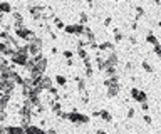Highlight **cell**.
Listing matches in <instances>:
<instances>
[{"label": "cell", "mask_w": 161, "mask_h": 134, "mask_svg": "<svg viewBox=\"0 0 161 134\" xmlns=\"http://www.w3.org/2000/svg\"><path fill=\"white\" fill-rule=\"evenodd\" d=\"M158 27H159V29H161V20H159V22H158Z\"/></svg>", "instance_id": "46"}, {"label": "cell", "mask_w": 161, "mask_h": 134, "mask_svg": "<svg viewBox=\"0 0 161 134\" xmlns=\"http://www.w3.org/2000/svg\"><path fill=\"white\" fill-rule=\"evenodd\" d=\"M146 42H148L149 46H153V47L156 46V44H159L158 37H156V35H154L153 32H148V34H146Z\"/></svg>", "instance_id": "16"}, {"label": "cell", "mask_w": 161, "mask_h": 134, "mask_svg": "<svg viewBox=\"0 0 161 134\" xmlns=\"http://www.w3.org/2000/svg\"><path fill=\"white\" fill-rule=\"evenodd\" d=\"M131 29H133V30H136V29H138V22H136V20L131 22Z\"/></svg>", "instance_id": "41"}, {"label": "cell", "mask_w": 161, "mask_h": 134, "mask_svg": "<svg viewBox=\"0 0 161 134\" xmlns=\"http://www.w3.org/2000/svg\"><path fill=\"white\" fill-rule=\"evenodd\" d=\"M133 69H134V64L131 61H128V62H126V66H124V71L126 72H133Z\"/></svg>", "instance_id": "31"}, {"label": "cell", "mask_w": 161, "mask_h": 134, "mask_svg": "<svg viewBox=\"0 0 161 134\" xmlns=\"http://www.w3.org/2000/svg\"><path fill=\"white\" fill-rule=\"evenodd\" d=\"M57 52H59V49H57V47H52V49H50V54H54V56H55Z\"/></svg>", "instance_id": "42"}, {"label": "cell", "mask_w": 161, "mask_h": 134, "mask_svg": "<svg viewBox=\"0 0 161 134\" xmlns=\"http://www.w3.org/2000/svg\"><path fill=\"white\" fill-rule=\"evenodd\" d=\"M80 101H82V104H87V102H89V92H84Z\"/></svg>", "instance_id": "35"}, {"label": "cell", "mask_w": 161, "mask_h": 134, "mask_svg": "<svg viewBox=\"0 0 161 134\" xmlns=\"http://www.w3.org/2000/svg\"><path fill=\"white\" fill-rule=\"evenodd\" d=\"M0 12H2V13H12L14 7L10 5L8 2H0Z\"/></svg>", "instance_id": "18"}, {"label": "cell", "mask_w": 161, "mask_h": 134, "mask_svg": "<svg viewBox=\"0 0 161 134\" xmlns=\"http://www.w3.org/2000/svg\"><path fill=\"white\" fill-rule=\"evenodd\" d=\"M52 22H54V25H55V29H57V30H64V22L62 20H60V19L59 17H54L52 19Z\"/></svg>", "instance_id": "23"}, {"label": "cell", "mask_w": 161, "mask_h": 134, "mask_svg": "<svg viewBox=\"0 0 161 134\" xmlns=\"http://www.w3.org/2000/svg\"><path fill=\"white\" fill-rule=\"evenodd\" d=\"M62 56H64V59H65V61H69V59H72L74 52H72V51H69V49H65V51L62 52Z\"/></svg>", "instance_id": "30"}, {"label": "cell", "mask_w": 161, "mask_h": 134, "mask_svg": "<svg viewBox=\"0 0 161 134\" xmlns=\"http://www.w3.org/2000/svg\"><path fill=\"white\" fill-rule=\"evenodd\" d=\"M97 51H99V52H104V54H108V52H116L114 42L104 40V42H101V44H97Z\"/></svg>", "instance_id": "6"}, {"label": "cell", "mask_w": 161, "mask_h": 134, "mask_svg": "<svg viewBox=\"0 0 161 134\" xmlns=\"http://www.w3.org/2000/svg\"><path fill=\"white\" fill-rule=\"evenodd\" d=\"M52 86H54V79H50L49 76H44L42 79H40V84H39V87L42 89V92H44V91L47 92V91H49V89L52 87Z\"/></svg>", "instance_id": "7"}, {"label": "cell", "mask_w": 161, "mask_h": 134, "mask_svg": "<svg viewBox=\"0 0 161 134\" xmlns=\"http://www.w3.org/2000/svg\"><path fill=\"white\" fill-rule=\"evenodd\" d=\"M134 116H136V111H134V107H128V112H126V117H128L129 121H131V119H133Z\"/></svg>", "instance_id": "29"}, {"label": "cell", "mask_w": 161, "mask_h": 134, "mask_svg": "<svg viewBox=\"0 0 161 134\" xmlns=\"http://www.w3.org/2000/svg\"><path fill=\"white\" fill-rule=\"evenodd\" d=\"M99 117L103 119L104 122H113V114H111L108 109H101V114H99Z\"/></svg>", "instance_id": "15"}, {"label": "cell", "mask_w": 161, "mask_h": 134, "mask_svg": "<svg viewBox=\"0 0 161 134\" xmlns=\"http://www.w3.org/2000/svg\"><path fill=\"white\" fill-rule=\"evenodd\" d=\"M94 76V71H92V67H89V69H86V77L87 79H91Z\"/></svg>", "instance_id": "34"}, {"label": "cell", "mask_w": 161, "mask_h": 134, "mask_svg": "<svg viewBox=\"0 0 161 134\" xmlns=\"http://www.w3.org/2000/svg\"><path fill=\"white\" fill-rule=\"evenodd\" d=\"M113 32H114V44H121L126 39V35L123 32H121V29L119 27H114L113 29Z\"/></svg>", "instance_id": "13"}, {"label": "cell", "mask_w": 161, "mask_h": 134, "mask_svg": "<svg viewBox=\"0 0 161 134\" xmlns=\"http://www.w3.org/2000/svg\"><path fill=\"white\" fill-rule=\"evenodd\" d=\"M64 32H65V34H70V35H75V27H74V24L65 25V27H64Z\"/></svg>", "instance_id": "26"}, {"label": "cell", "mask_w": 161, "mask_h": 134, "mask_svg": "<svg viewBox=\"0 0 161 134\" xmlns=\"http://www.w3.org/2000/svg\"><path fill=\"white\" fill-rule=\"evenodd\" d=\"M50 109H52V112L57 116V114L62 111V104H60V102H54V104H50Z\"/></svg>", "instance_id": "24"}, {"label": "cell", "mask_w": 161, "mask_h": 134, "mask_svg": "<svg viewBox=\"0 0 161 134\" xmlns=\"http://www.w3.org/2000/svg\"><path fill=\"white\" fill-rule=\"evenodd\" d=\"M99 114H101V109H94V111H92V116L94 117H99Z\"/></svg>", "instance_id": "40"}, {"label": "cell", "mask_w": 161, "mask_h": 134, "mask_svg": "<svg viewBox=\"0 0 161 134\" xmlns=\"http://www.w3.org/2000/svg\"><path fill=\"white\" fill-rule=\"evenodd\" d=\"M57 117H59V119H67V112H64V111H60V112L57 114Z\"/></svg>", "instance_id": "39"}, {"label": "cell", "mask_w": 161, "mask_h": 134, "mask_svg": "<svg viewBox=\"0 0 161 134\" xmlns=\"http://www.w3.org/2000/svg\"><path fill=\"white\" fill-rule=\"evenodd\" d=\"M87 22H89V15L86 12H80L79 13V24L80 25H87Z\"/></svg>", "instance_id": "22"}, {"label": "cell", "mask_w": 161, "mask_h": 134, "mask_svg": "<svg viewBox=\"0 0 161 134\" xmlns=\"http://www.w3.org/2000/svg\"><path fill=\"white\" fill-rule=\"evenodd\" d=\"M2 20H3V13L0 12V22H2Z\"/></svg>", "instance_id": "45"}, {"label": "cell", "mask_w": 161, "mask_h": 134, "mask_svg": "<svg viewBox=\"0 0 161 134\" xmlns=\"http://www.w3.org/2000/svg\"><path fill=\"white\" fill-rule=\"evenodd\" d=\"M103 84H104V87H106V89H108V87H113V86H118V84H119V76H114V77L106 79Z\"/></svg>", "instance_id": "14"}, {"label": "cell", "mask_w": 161, "mask_h": 134, "mask_svg": "<svg viewBox=\"0 0 161 134\" xmlns=\"http://www.w3.org/2000/svg\"><path fill=\"white\" fill-rule=\"evenodd\" d=\"M134 101L139 102V104L148 102V94H146L144 91H138V94H136V97H134Z\"/></svg>", "instance_id": "17"}, {"label": "cell", "mask_w": 161, "mask_h": 134, "mask_svg": "<svg viewBox=\"0 0 161 134\" xmlns=\"http://www.w3.org/2000/svg\"><path fill=\"white\" fill-rule=\"evenodd\" d=\"M119 92H121V84H118V86H113V87H108V97L109 99H113V97H118L119 96Z\"/></svg>", "instance_id": "11"}, {"label": "cell", "mask_w": 161, "mask_h": 134, "mask_svg": "<svg viewBox=\"0 0 161 134\" xmlns=\"http://www.w3.org/2000/svg\"><path fill=\"white\" fill-rule=\"evenodd\" d=\"M54 81H55V84H57V86H60V87H65V86H67V79H65L62 74H57V76L54 77Z\"/></svg>", "instance_id": "19"}, {"label": "cell", "mask_w": 161, "mask_h": 134, "mask_svg": "<svg viewBox=\"0 0 161 134\" xmlns=\"http://www.w3.org/2000/svg\"><path fill=\"white\" fill-rule=\"evenodd\" d=\"M27 10L35 22H42V15H44V10H45L44 5H27Z\"/></svg>", "instance_id": "1"}, {"label": "cell", "mask_w": 161, "mask_h": 134, "mask_svg": "<svg viewBox=\"0 0 161 134\" xmlns=\"http://www.w3.org/2000/svg\"><path fill=\"white\" fill-rule=\"evenodd\" d=\"M75 54H77V56L80 57V61H84L86 57H89V54H87V51H86V49H79V51L75 52Z\"/></svg>", "instance_id": "28"}, {"label": "cell", "mask_w": 161, "mask_h": 134, "mask_svg": "<svg viewBox=\"0 0 161 134\" xmlns=\"http://www.w3.org/2000/svg\"><path fill=\"white\" fill-rule=\"evenodd\" d=\"M141 109H143L144 112H148L149 111V104L148 102H143V104H141Z\"/></svg>", "instance_id": "38"}, {"label": "cell", "mask_w": 161, "mask_h": 134, "mask_svg": "<svg viewBox=\"0 0 161 134\" xmlns=\"http://www.w3.org/2000/svg\"><path fill=\"white\" fill-rule=\"evenodd\" d=\"M143 121H144V122L149 126V124L153 122V119H151V116H149V114H144V116H143Z\"/></svg>", "instance_id": "33"}, {"label": "cell", "mask_w": 161, "mask_h": 134, "mask_svg": "<svg viewBox=\"0 0 161 134\" xmlns=\"http://www.w3.org/2000/svg\"><path fill=\"white\" fill-rule=\"evenodd\" d=\"M118 62H119L118 52H109V54H106V59H104V69H106V67H118Z\"/></svg>", "instance_id": "4"}, {"label": "cell", "mask_w": 161, "mask_h": 134, "mask_svg": "<svg viewBox=\"0 0 161 134\" xmlns=\"http://www.w3.org/2000/svg\"><path fill=\"white\" fill-rule=\"evenodd\" d=\"M91 122V117L86 116V114H79V126L80 124H89Z\"/></svg>", "instance_id": "25"}, {"label": "cell", "mask_w": 161, "mask_h": 134, "mask_svg": "<svg viewBox=\"0 0 161 134\" xmlns=\"http://www.w3.org/2000/svg\"><path fill=\"white\" fill-rule=\"evenodd\" d=\"M96 134H108V132H106V131H101V129H99V131H96Z\"/></svg>", "instance_id": "44"}, {"label": "cell", "mask_w": 161, "mask_h": 134, "mask_svg": "<svg viewBox=\"0 0 161 134\" xmlns=\"http://www.w3.org/2000/svg\"><path fill=\"white\" fill-rule=\"evenodd\" d=\"M158 57H159V62H161V54H159V56H158Z\"/></svg>", "instance_id": "47"}, {"label": "cell", "mask_w": 161, "mask_h": 134, "mask_svg": "<svg viewBox=\"0 0 161 134\" xmlns=\"http://www.w3.org/2000/svg\"><path fill=\"white\" fill-rule=\"evenodd\" d=\"M141 67H143V71H144V72H148V74H153V72H154L153 66H151L148 61H143V62H141Z\"/></svg>", "instance_id": "21"}, {"label": "cell", "mask_w": 161, "mask_h": 134, "mask_svg": "<svg viewBox=\"0 0 161 134\" xmlns=\"http://www.w3.org/2000/svg\"><path fill=\"white\" fill-rule=\"evenodd\" d=\"M79 114H80V112H77V109L74 107L70 112H67V121L72 122V124H77V126H79Z\"/></svg>", "instance_id": "10"}, {"label": "cell", "mask_w": 161, "mask_h": 134, "mask_svg": "<svg viewBox=\"0 0 161 134\" xmlns=\"http://www.w3.org/2000/svg\"><path fill=\"white\" fill-rule=\"evenodd\" d=\"M24 131H25V134H47V132H45V129H42L40 126H34V124L27 126Z\"/></svg>", "instance_id": "9"}, {"label": "cell", "mask_w": 161, "mask_h": 134, "mask_svg": "<svg viewBox=\"0 0 161 134\" xmlns=\"http://www.w3.org/2000/svg\"><path fill=\"white\" fill-rule=\"evenodd\" d=\"M74 27H75V35H80V37H82V34H84V25H80V24H74Z\"/></svg>", "instance_id": "27"}, {"label": "cell", "mask_w": 161, "mask_h": 134, "mask_svg": "<svg viewBox=\"0 0 161 134\" xmlns=\"http://www.w3.org/2000/svg\"><path fill=\"white\" fill-rule=\"evenodd\" d=\"M34 35H35V32L30 30V29H27V27H22V29H17V30H15V39H19V40H25V44H27Z\"/></svg>", "instance_id": "2"}, {"label": "cell", "mask_w": 161, "mask_h": 134, "mask_svg": "<svg viewBox=\"0 0 161 134\" xmlns=\"http://www.w3.org/2000/svg\"><path fill=\"white\" fill-rule=\"evenodd\" d=\"M65 64H67L69 67H72L74 66V61H72V59H69V61H65Z\"/></svg>", "instance_id": "43"}, {"label": "cell", "mask_w": 161, "mask_h": 134, "mask_svg": "<svg viewBox=\"0 0 161 134\" xmlns=\"http://www.w3.org/2000/svg\"><path fill=\"white\" fill-rule=\"evenodd\" d=\"M128 40H129L131 46H136V44H138V37H136V35H129Z\"/></svg>", "instance_id": "32"}, {"label": "cell", "mask_w": 161, "mask_h": 134, "mask_svg": "<svg viewBox=\"0 0 161 134\" xmlns=\"http://www.w3.org/2000/svg\"><path fill=\"white\" fill-rule=\"evenodd\" d=\"M5 132L7 134H25L24 127H20V126H5Z\"/></svg>", "instance_id": "12"}, {"label": "cell", "mask_w": 161, "mask_h": 134, "mask_svg": "<svg viewBox=\"0 0 161 134\" xmlns=\"http://www.w3.org/2000/svg\"><path fill=\"white\" fill-rule=\"evenodd\" d=\"M104 74H106V79L114 77V76H118V69H116V67H106L104 69Z\"/></svg>", "instance_id": "20"}, {"label": "cell", "mask_w": 161, "mask_h": 134, "mask_svg": "<svg viewBox=\"0 0 161 134\" xmlns=\"http://www.w3.org/2000/svg\"><path fill=\"white\" fill-rule=\"evenodd\" d=\"M29 56L27 54H20V52H15L12 57H10V64L12 66H17V67H25V64L29 61Z\"/></svg>", "instance_id": "3"}, {"label": "cell", "mask_w": 161, "mask_h": 134, "mask_svg": "<svg viewBox=\"0 0 161 134\" xmlns=\"http://www.w3.org/2000/svg\"><path fill=\"white\" fill-rule=\"evenodd\" d=\"M75 81V86H77V91L80 92V94H84V92H87V82H86V79H82V77H75L74 79Z\"/></svg>", "instance_id": "8"}, {"label": "cell", "mask_w": 161, "mask_h": 134, "mask_svg": "<svg viewBox=\"0 0 161 134\" xmlns=\"http://www.w3.org/2000/svg\"><path fill=\"white\" fill-rule=\"evenodd\" d=\"M111 24H113V17H106L104 19V27H109Z\"/></svg>", "instance_id": "37"}, {"label": "cell", "mask_w": 161, "mask_h": 134, "mask_svg": "<svg viewBox=\"0 0 161 134\" xmlns=\"http://www.w3.org/2000/svg\"><path fill=\"white\" fill-rule=\"evenodd\" d=\"M153 51H154L156 56H159V54H161V44H156V46L153 47Z\"/></svg>", "instance_id": "36"}, {"label": "cell", "mask_w": 161, "mask_h": 134, "mask_svg": "<svg viewBox=\"0 0 161 134\" xmlns=\"http://www.w3.org/2000/svg\"><path fill=\"white\" fill-rule=\"evenodd\" d=\"M24 22H25V19H24L22 13H20V12H12V27H14V30L25 27Z\"/></svg>", "instance_id": "5"}]
</instances>
